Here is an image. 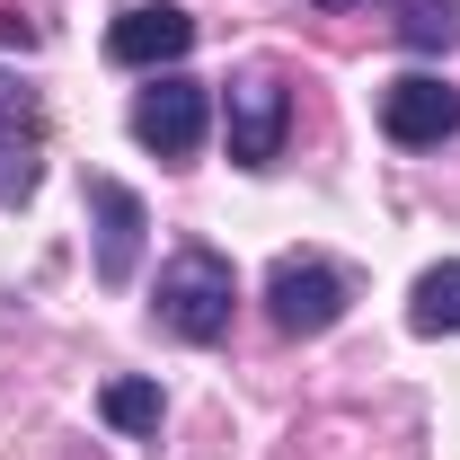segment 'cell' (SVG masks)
Masks as SVG:
<instances>
[{"instance_id":"obj_2","label":"cell","mask_w":460,"mask_h":460,"mask_svg":"<svg viewBox=\"0 0 460 460\" xmlns=\"http://www.w3.org/2000/svg\"><path fill=\"white\" fill-rule=\"evenodd\" d=\"M345 301H354V275L328 257H275L266 266V319L284 337H328L345 319Z\"/></svg>"},{"instance_id":"obj_7","label":"cell","mask_w":460,"mask_h":460,"mask_svg":"<svg viewBox=\"0 0 460 460\" xmlns=\"http://www.w3.org/2000/svg\"><path fill=\"white\" fill-rule=\"evenodd\" d=\"M89 213H98V284H133V266H142V230H151V213H142V195L124 186V177H89Z\"/></svg>"},{"instance_id":"obj_13","label":"cell","mask_w":460,"mask_h":460,"mask_svg":"<svg viewBox=\"0 0 460 460\" xmlns=\"http://www.w3.org/2000/svg\"><path fill=\"white\" fill-rule=\"evenodd\" d=\"M310 9H381V0H310Z\"/></svg>"},{"instance_id":"obj_8","label":"cell","mask_w":460,"mask_h":460,"mask_svg":"<svg viewBox=\"0 0 460 460\" xmlns=\"http://www.w3.org/2000/svg\"><path fill=\"white\" fill-rule=\"evenodd\" d=\"M36 160H45V107H36V89L0 80V204L36 195Z\"/></svg>"},{"instance_id":"obj_1","label":"cell","mask_w":460,"mask_h":460,"mask_svg":"<svg viewBox=\"0 0 460 460\" xmlns=\"http://www.w3.org/2000/svg\"><path fill=\"white\" fill-rule=\"evenodd\" d=\"M230 301H239V275H230L222 248H204V239H186L169 266H160V284H151V310H160V328L177 345L230 337Z\"/></svg>"},{"instance_id":"obj_3","label":"cell","mask_w":460,"mask_h":460,"mask_svg":"<svg viewBox=\"0 0 460 460\" xmlns=\"http://www.w3.org/2000/svg\"><path fill=\"white\" fill-rule=\"evenodd\" d=\"M222 124H230V160H239V169H275V160H284V124H292V89L275 71H239Z\"/></svg>"},{"instance_id":"obj_10","label":"cell","mask_w":460,"mask_h":460,"mask_svg":"<svg viewBox=\"0 0 460 460\" xmlns=\"http://www.w3.org/2000/svg\"><path fill=\"white\" fill-rule=\"evenodd\" d=\"M98 416L115 434H160V381H107L98 390Z\"/></svg>"},{"instance_id":"obj_9","label":"cell","mask_w":460,"mask_h":460,"mask_svg":"<svg viewBox=\"0 0 460 460\" xmlns=\"http://www.w3.org/2000/svg\"><path fill=\"white\" fill-rule=\"evenodd\" d=\"M407 328H416V337H460V257H443V266L416 275V292H407Z\"/></svg>"},{"instance_id":"obj_4","label":"cell","mask_w":460,"mask_h":460,"mask_svg":"<svg viewBox=\"0 0 460 460\" xmlns=\"http://www.w3.org/2000/svg\"><path fill=\"white\" fill-rule=\"evenodd\" d=\"M204 124H213V98H204V80H151L142 98H133V142L142 151H160V160H195L204 151Z\"/></svg>"},{"instance_id":"obj_5","label":"cell","mask_w":460,"mask_h":460,"mask_svg":"<svg viewBox=\"0 0 460 460\" xmlns=\"http://www.w3.org/2000/svg\"><path fill=\"white\" fill-rule=\"evenodd\" d=\"M381 133L407 142V151L452 142V133H460V89L443 80V71H399V80L381 89Z\"/></svg>"},{"instance_id":"obj_12","label":"cell","mask_w":460,"mask_h":460,"mask_svg":"<svg viewBox=\"0 0 460 460\" xmlns=\"http://www.w3.org/2000/svg\"><path fill=\"white\" fill-rule=\"evenodd\" d=\"M27 45H36V27H27L18 9H0V54H27Z\"/></svg>"},{"instance_id":"obj_11","label":"cell","mask_w":460,"mask_h":460,"mask_svg":"<svg viewBox=\"0 0 460 460\" xmlns=\"http://www.w3.org/2000/svg\"><path fill=\"white\" fill-rule=\"evenodd\" d=\"M452 36H460V9H452V0H407V45L434 54V45H452Z\"/></svg>"},{"instance_id":"obj_6","label":"cell","mask_w":460,"mask_h":460,"mask_svg":"<svg viewBox=\"0 0 460 460\" xmlns=\"http://www.w3.org/2000/svg\"><path fill=\"white\" fill-rule=\"evenodd\" d=\"M186 45H195V18H186L177 0H124L115 27H107V62H124V71L186 62Z\"/></svg>"}]
</instances>
